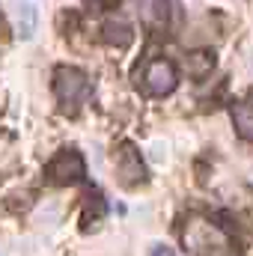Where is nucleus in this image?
Listing matches in <instances>:
<instances>
[{"instance_id": "1a4fd4ad", "label": "nucleus", "mask_w": 253, "mask_h": 256, "mask_svg": "<svg viewBox=\"0 0 253 256\" xmlns=\"http://www.w3.org/2000/svg\"><path fill=\"white\" fill-rule=\"evenodd\" d=\"M232 122L244 140H253V90L232 108Z\"/></svg>"}, {"instance_id": "f8f14e48", "label": "nucleus", "mask_w": 253, "mask_h": 256, "mask_svg": "<svg viewBox=\"0 0 253 256\" xmlns=\"http://www.w3.org/2000/svg\"><path fill=\"white\" fill-rule=\"evenodd\" d=\"M108 3H110V0H108Z\"/></svg>"}, {"instance_id": "f257e3e1", "label": "nucleus", "mask_w": 253, "mask_h": 256, "mask_svg": "<svg viewBox=\"0 0 253 256\" xmlns=\"http://www.w3.org/2000/svg\"><path fill=\"white\" fill-rule=\"evenodd\" d=\"M182 244L190 256H238L232 236L206 214H190L185 220Z\"/></svg>"}, {"instance_id": "423d86ee", "label": "nucleus", "mask_w": 253, "mask_h": 256, "mask_svg": "<svg viewBox=\"0 0 253 256\" xmlns=\"http://www.w3.org/2000/svg\"><path fill=\"white\" fill-rule=\"evenodd\" d=\"M134 9L149 30H164L170 24V0H134Z\"/></svg>"}, {"instance_id": "6e6552de", "label": "nucleus", "mask_w": 253, "mask_h": 256, "mask_svg": "<svg viewBox=\"0 0 253 256\" xmlns=\"http://www.w3.org/2000/svg\"><path fill=\"white\" fill-rule=\"evenodd\" d=\"M102 33H104V42L116 45V48H126L134 39V30H131V24H128L126 18H108L104 27H102Z\"/></svg>"}, {"instance_id": "f03ea898", "label": "nucleus", "mask_w": 253, "mask_h": 256, "mask_svg": "<svg viewBox=\"0 0 253 256\" xmlns=\"http://www.w3.org/2000/svg\"><path fill=\"white\" fill-rule=\"evenodd\" d=\"M90 92H92V84H90V78H86L80 68H74V66H60V68L54 72V96H57V102L63 104V110L74 114V110L90 98Z\"/></svg>"}, {"instance_id": "9d476101", "label": "nucleus", "mask_w": 253, "mask_h": 256, "mask_svg": "<svg viewBox=\"0 0 253 256\" xmlns=\"http://www.w3.org/2000/svg\"><path fill=\"white\" fill-rule=\"evenodd\" d=\"M214 68V54L212 51H194L185 57V72L190 78H206Z\"/></svg>"}, {"instance_id": "9b49d317", "label": "nucleus", "mask_w": 253, "mask_h": 256, "mask_svg": "<svg viewBox=\"0 0 253 256\" xmlns=\"http://www.w3.org/2000/svg\"><path fill=\"white\" fill-rule=\"evenodd\" d=\"M152 256H176V254H173L170 248H164V244H155V248H152Z\"/></svg>"}, {"instance_id": "0eeeda50", "label": "nucleus", "mask_w": 253, "mask_h": 256, "mask_svg": "<svg viewBox=\"0 0 253 256\" xmlns=\"http://www.w3.org/2000/svg\"><path fill=\"white\" fill-rule=\"evenodd\" d=\"M12 21H15V33L21 39H33L36 27H39V9L30 0H15L12 3Z\"/></svg>"}, {"instance_id": "39448f33", "label": "nucleus", "mask_w": 253, "mask_h": 256, "mask_svg": "<svg viewBox=\"0 0 253 256\" xmlns=\"http://www.w3.org/2000/svg\"><path fill=\"white\" fill-rule=\"evenodd\" d=\"M114 164H116V179H120V185L134 188V185L146 182V167H143V161H140V152H137L131 143H122V146H120Z\"/></svg>"}, {"instance_id": "7ed1b4c3", "label": "nucleus", "mask_w": 253, "mask_h": 256, "mask_svg": "<svg viewBox=\"0 0 253 256\" xmlns=\"http://www.w3.org/2000/svg\"><path fill=\"white\" fill-rule=\"evenodd\" d=\"M84 173H86V164H84L80 152H74V149H60L45 167V176L51 185H74L84 179Z\"/></svg>"}, {"instance_id": "20e7f679", "label": "nucleus", "mask_w": 253, "mask_h": 256, "mask_svg": "<svg viewBox=\"0 0 253 256\" xmlns=\"http://www.w3.org/2000/svg\"><path fill=\"white\" fill-rule=\"evenodd\" d=\"M179 78H176V66L170 60H149L143 68V90L149 96H170L176 90Z\"/></svg>"}]
</instances>
